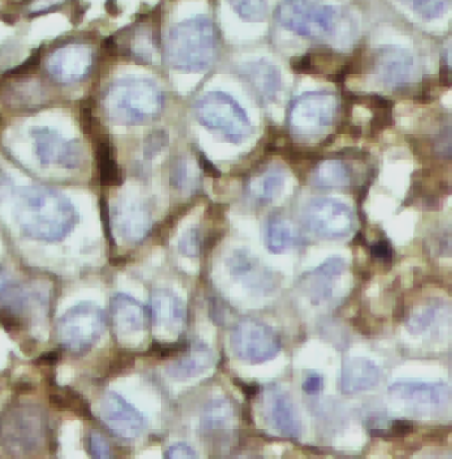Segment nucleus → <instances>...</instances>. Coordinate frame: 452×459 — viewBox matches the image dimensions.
<instances>
[{"label": "nucleus", "instance_id": "f257e3e1", "mask_svg": "<svg viewBox=\"0 0 452 459\" xmlns=\"http://www.w3.org/2000/svg\"><path fill=\"white\" fill-rule=\"evenodd\" d=\"M14 220L25 237L58 242L76 227L78 211L65 195L56 189L29 186L16 193Z\"/></svg>", "mask_w": 452, "mask_h": 459}, {"label": "nucleus", "instance_id": "f03ea898", "mask_svg": "<svg viewBox=\"0 0 452 459\" xmlns=\"http://www.w3.org/2000/svg\"><path fill=\"white\" fill-rule=\"evenodd\" d=\"M278 22L295 36L344 43L353 38L352 18L335 5H320L309 0H286L278 9Z\"/></svg>", "mask_w": 452, "mask_h": 459}, {"label": "nucleus", "instance_id": "7ed1b4c3", "mask_svg": "<svg viewBox=\"0 0 452 459\" xmlns=\"http://www.w3.org/2000/svg\"><path fill=\"white\" fill-rule=\"evenodd\" d=\"M218 52L214 23L209 16H193L171 27L165 41V57L175 71L198 73L213 65Z\"/></svg>", "mask_w": 452, "mask_h": 459}, {"label": "nucleus", "instance_id": "20e7f679", "mask_svg": "<svg viewBox=\"0 0 452 459\" xmlns=\"http://www.w3.org/2000/svg\"><path fill=\"white\" fill-rule=\"evenodd\" d=\"M165 103L160 85L147 78H122L105 94V110L115 122L135 126L161 114Z\"/></svg>", "mask_w": 452, "mask_h": 459}, {"label": "nucleus", "instance_id": "39448f33", "mask_svg": "<svg viewBox=\"0 0 452 459\" xmlns=\"http://www.w3.org/2000/svg\"><path fill=\"white\" fill-rule=\"evenodd\" d=\"M195 115L204 127L231 143L246 140L253 131L251 120L240 103L220 91L202 96L195 105Z\"/></svg>", "mask_w": 452, "mask_h": 459}, {"label": "nucleus", "instance_id": "423d86ee", "mask_svg": "<svg viewBox=\"0 0 452 459\" xmlns=\"http://www.w3.org/2000/svg\"><path fill=\"white\" fill-rule=\"evenodd\" d=\"M338 114V100L335 94L315 91L299 96L288 114V124L299 138L313 140L329 131Z\"/></svg>", "mask_w": 452, "mask_h": 459}, {"label": "nucleus", "instance_id": "0eeeda50", "mask_svg": "<svg viewBox=\"0 0 452 459\" xmlns=\"http://www.w3.org/2000/svg\"><path fill=\"white\" fill-rule=\"evenodd\" d=\"M105 313L100 306L91 302H82L69 307L58 320L56 331L60 343L71 350H85L105 333Z\"/></svg>", "mask_w": 452, "mask_h": 459}, {"label": "nucleus", "instance_id": "6e6552de", "mask_svg": "<svg viewBox=\"0 0 452 459\" xmlns=\"http://www.w3.org/2000/svg\"><path fill=\"white\" fill-rule=\"evenodd\" d=\"M302 223L308 231L320 238L338 240L353 231L355 218L344 202L336 198H313L302 209Z\"/></svg>", "mask_w": 452, "mask_h": 459}, {"label": "nucleus", "instance_id": "1a4fd4ad", "mask_svg": "<svg viewBox=\"0 0 452 459\" xmlns=\"http://www.w3.org/2000/svg\"><path fill=\"white\" fill-rule=\"evenodd\" d=\"M233 353L248 364H262L282 351L280 336L264 322L255 318L240 320L230 338Z\"/></svg>", "mask_w": 452, "mask_h": 459}, {"label": "nucleus", "instance_id": "9d476101", "mask_svg": "<svg viewBox=\"0 0 452 459\" xmlns=\"http://www.w3.org/2000/svg\"><path fill=\"white\" fill-rule=\"evenodd\" d=\"M389 398L406 413L426 417L437 413L448 404L451 389L444 382L399 380L391 384Z\"/></svg>", "mask_w": 452, "mask_h": 459}, {"label": "nucleus", "instance_id": "9b49d317", "mask_svg": "<svg viewBox=\"0 0 452 459\" xmlns=\"http://www.w3.org/2000/svg\"><path fill=\"white\" fill-rule=\"evenodd\" d=\"M34 154L43 167H58L73 170L82 165L83 154L74 140L64 138L54 127H34L30 131Z\"/></svg>", "mask_w": 452, "mask_h": 459}, {"label": "nucleus", "instance_id": "f8f14e48", "mask_svg": "<svg viewBox=\"0 0 452 459\" xmlns=\"http://www.w3.org/2000/svg\"><path fill=\"white\" fill-rule=\"evenodd\" d=\"M112 223L117 233L127 242H140L152 229V207L147 198L127 193L112 207Z\"/></svg>", "mask_w": 452, "mask_h": 459}, {"label": "nucleus", "instance_id": "ddd939ff", "mask_svg": "<svg viewBox=\"0 0 452 459\" xmlns=\"http://www.w3.org/2000/svg\"><path fill=\"white\" fill-rule=\"evenodd\" d=\"M226 267L237 283L258 295H271L280 288V274L246 249L231 251L226 258Z\"/></svg>", "mask_w": 452, "mask_h": 459}, {"label": "nucleus", "instance_id": "4468645a", "mask_svg": "<svg viewBox=\"0 0 452 459\" xmlns=\"http://www.w3.org/2000/svg\"><path fill=\"white\" fill-rule=\"evenodd\" d=\"M92 65V50L83 43H69L60 48H56L54 54H50L45 67L50 73V76L64 83L71 85L87 76Z\"/></svg>", "mask_w": 452, "mask_h": 459}, {"label": "nucleus", "instance_id": "2eb2a0df", "mask_svg": "<svg viewBox=\"0 0 452 459\" xmlns=\"http://www.w3.org/2000/svg\"><path fill=\"white\" fill-rule=\"evenodd\" d=\"M100 415L115 435L126 440H135L145 428L143 415L122 396L105 393L100 402Z\"/></svg>", "mask_w": 452, "mask_h": 459}, {"label": "nucleus", "instance_id": "dca6fc26", "mask_svg": "<svg viewBox=\"0 0 452 459\" xmlns=\"http://www.w3.org/2000/svg\"><path fill=\"white\" fill-rule=\"evenodd\" d=\"M344 271H346V262L343 258L333 256L300 278L299 281L300 291L306 295V299L311 304L315 306L326 304L335 297L339 280L343 278Z\"/></svg>", "mask_w": 452, "mask_h": 459}, {"label": "nucleus", "instance_id": "f3484780", "mask_svg": "<svg viewBox=\"0 0 452 459\" xmlns=\"http://www.w3.org/2000/svg\"><path fill=\"white\" fill-rule=\"evenodd\" d=\"M377 73L389 87H406L419 78V60L403 47H384L377 56Z\"/></svg>", "mask_w": 452, "mask_h": 459}, {"label": "nucleus", "instance_id": "a211bd4d", "mask_svg": "<svg viewBox=\"0 0 452 459\" xmlns=\"http://www.w3.org/2000/svg\"><path fill=\"white\" fill-rule=\"evenodd\" d=\"M237 71L264 103H273L278 100L282 89V78L276 64L267 58H255L242 62Z\"/></svg>", "mask_w": 452, "mask_h": 459}, {"label": "nucleus", "instance_id": "6ab92c4d", "mask_svg": "<svg viewBox=\"0 0 452 459\" xmlns=\"http://www.w3.org/2000/svg\"><path fill=\"white\" fill-rule=\"evenodd\" d=\"M264 411L269 426L282 437L299 438L302 426L297 413V408L280 387H269L264 394Z\"/></svg>", "mask_w": 452, "mask_h": 459}, {"label": "nucleus", "instance_id": "aec40b11", "mask_svg": "<svg viewBox=\"0 0 452 459\" xmlns=\"http://www.w3.org/2000/svg\"><path fill=\"white\" fill-rule=\"evenodd\" d=\"M382 380L380 366L366 357H352L344 360L341 369V391L344 394H361L375 389Z\"/></svg>", "mask_w": 452, "mask_h": 459}, {"label": "nucleus", "instance_id": "412c9836", "mask_svg": "<svg viewBox=\"0 0 452 459\" xmlns=\"http://www.w3.org/2000/svg\"><path fill=\"white\" fill-rule=\"evenodd\" d=\"M452 325V307L448 304L433 302L417 307L406 320V331L412 336L430 338L439 336Z\"/></svg>", "mask_w": 452, "mask_h": 459}, {"label": "nucleus", "instance_id": "4be33fe9", "mask_svg": "<svg viewBox=\"0 0 452 459\" xmlns=\"http://www.w3.org/2000/svg\"><path fill=\"white\" fill-rule=\"evenodd\" d=\"M151 316L156 329L178 334L186 320V306L171 290H156L151 297Z\"/></svg>", "mask_w": 452, "mask_h": 459}, {"label": "nucleus", "instance_id": "5701e85b", "mask_svg": "<svg viewBox=\"0 0 452 459\" xmlns=\"http://www.w3.org/2000/svg\"><path fill=\"white\" fill-rule=\"evenodd\" d=\"M214 364V353L211 346L205 343H195L187 348V351L170 362L167 373L170 378L177 382H186L207 373Z\"/></svg>", "mask_w": 452, "mask_h": 459}, {"label": "nucleus", "instance_id": "b1692460", "mask_svg": "<svg viewBox=\"0 0 452 459\" xmlns=\"http://www.w3.org/2000/svg\"><path fill=\"white\" fill-rule=\"evenodd\" d=\"M113 327L118 334H136L145 329L147 313L145 307L131 295L118 293L112 299L110 306Z\"/></svg>", "mask_w": 452, "mask_h": 459}, {"label": "nucleus", "instance_id": "393cba45", "mask_svg": "<svg viewBox=\"0 0 452 459\" xmlns=\"http://www.w3.org/2000/svg\"><path fill=\"white\" fill-rule=\"evenodd\" d=\"M30 306V293L22 281L0 267V307L9 313H23Z\"/></svg>", "mask_w": 452, "mask_h": 459}, {"label": "nucleus", "instance_id": "a878e982", "mask_svg": "<svg viewBox=\"0 0 452 459\" xmlns=\"http://www.w3.org/2000/svg\"><path fill=\"white\" fill-rule=\"evenodd\" d=\"M286 177L280 169H269L265 172L255 175L248 182V195L258 204L274 202L284 189Z\"/></svg>", "mask_w": 452, "mask_h": 459}, {"label": "nucleus", "instance_id": "bb28decb", "mask_svg": "<svg viewBox=\"0 0 452 459\" xmlns=\"http://www.w3.org/2000/svg\"><path fill=\"white\" fill-rule=\"evenodd\" d=\"M237 410L228 398H214L202 410L200 428L204 431H223L235 426Z\"/></svg>", "mask_w": 452, "mask_h": 459}, {"label": "nucleus", "instance_id": "cd10ccee", "mask_svg": "<svg viewBox=\"0 0 452 459\" xmlns=\"http://www.w3.org/2000/svg\"><path fill=\"white\" fill-rule=\"evenodd\" d=\"M200 169L191 156H178L170 170L171 187L178 193L189 195L200 187Z\"/></svg>", "mask_w": 452, "mask_h": 459}, {"label": "nucleus", "instance_id": "c85d7f7f", "mask_svg": "<svg viewBox=\"0 0 452 459\" xmlns=\"http://www.w3.org/2000/svg\"><path fill=\"white\" fill-rule=\"evenodd\" d=\"M264 238L271 253H284L297 244V231L282 216H273L265 223Z\"/></svg>", "mask_w": 452, "mask_h": 459}, {"label": "nucleus", "instance_id": "c756f323", "mask_svg": "<svg viewBox=\"0 0 452 459\" xmlns=\"http://www.w3.org/2000/svg\"><path fill=\"white\" fill-rule=\"evenodd\" d=\"M422 22H439L449 14L452 0H399Z\"/></svg>", "mask_w": 452, "mask_h": 459}, {"label": "nucleus", "instance_id": "7c9ffc66", "mask_svg": "<svg viewBox=\"0 0 452 459\" xmlns=\"http://www.w3.org/2000/svg\"><path fill=\"white\" fill-rule=\"evenodd\" d=\"M313 178L322 187H341L348 184L350 173L338 160H329L317 169Z\"/></svg>", "mask_w": 452, "mask_h": 459}, {"label": "nucleus", "instance_id": "2f4dec72", "mask_svg": "<svg viewBox=\"0 0 452 459\" xmlns=\"http://www.w3.org/2000/svg\"><path fill=\"white\" fill-rule=\"evenodd\" d=\"M231 9L239 18L246 22H264L267 16V2L265 0H228Z\"/></svg>", "mask_w": 452, "mask_h": 459}, {"label": "nucleus", "instance_id": "473e14b6", "mask_svg": "<svg viewBox=\"0 0 452 459\" xmlns=\"http://www.w3.org/2000/svg\"><path fill=\"white\" fill-rule=\"evenodd\" d=\"M178 251L187 258H196L202 251V233L200 229L186 230L178 238Z\"/></svg>", "mask_w": 452, "mask_h": 459}, {"label": "nucleus", "instance_id": "72a5a7b5", "mask_svg": "<svg viewBox=\"0 0 452 459\" xmlns=\"http://www.w3.org/2000/svg\"><path fill=\"white\" fill-rule=\"evenodd\" d=\"M169 147V136L165 131H154L151 136H147L143 145V158L147 161H152L158 158L165 149Z\"/></svg>", "mask_w": 452, "mask_h": 459}, {"label": "nucleus", "instance_id": "f704fd0d", "mask_svg": "<svg viewBox=\"0 0 452 459\" xmlns=\"http://www.w3.org/2000/svg\"><path fill=\"white\" fill-rule=\"evenodd\" d=\"M87 447H89V455L92 456V459H115L110 444L96 431L89 433Z\"/></svg>", "mask_w": 452, "mask_h": 459}, {"label": "nucleus", "instance_id": "c9c22d12", "mask_svg": "<svg viewBox=\"0 0 452 459\" xmlns=\"http://www.w3.org/2000/svg\"><path fill=\"white\" fill-rule=\"evenodd\" d=\"M131 50H133L135 56L151 60L154 56V47H152V41L149 39V34L135 36V39L131 43Z\"/></svg>", "mask_w": 452, "mask_h": 459}, {"label": "nucleus", "instance_id": "e433bc0d", "mask_svg": "<svg viewBox=\"0 0 452 459\" xmlns=\"http://www.w3.org/2000/svg\"><path fill=\"white\" fill-rule=\"evenodd\" d=\"M165 459H200L196 451L187 444H173L167 449Z\"/></svg>", "mask_w": 452, "mask_h": 459}, {"label": "nucleus", "instance_id": "4c0bfd02", "mask_svg": "<svg viewBox=\"0 0 452 459\" xmlns=\"http://www.w3.org/2000/svg\"><path fill=\"white\" fill-rule=\"evenodd\" d=\"M302 389L309 396L320 394L322 389H324V377L320 373H308L304 382H302Z\"/></svg>", "mask_w": 452, "mask_h": 459}, {"label": "nucleus", "instance_id": "58836bf2", "mask_svg": "<svg viewBox=\"0 0 452 459\" xmlns=\"http://www.w3.org/2000/svg\"><path fill=\"white\" fill-rule=\"evenodd\" d=\"M437 151L444 156L452 158V124H449L437 140Z\"/></svg>", "mask_w": 452, "mask_h": 459}, {"label": "nucleus", "instance_id": "ea45409f", "mask_svg": "<svg viewBox=\"0 0 452 459\" xmlns=\"http://www.w3.org/2000/svg\"><path fill=\"white\" fill-rule=\"evenodd\" d=\"M437 249L440 255L452 256V230H448L440 235V238H437Z\"/></svg>", "mask_w": 452, "mask_h": 459}, {"label": "nucleus", "instance_id": "a19ab883", "mask_svg": "<svg viewBox=\"0 0 452 459\" xmlns=\"http://www.w3.org/2000/svg\"><path fill=\"white\" fill-rule=\"evenodd\" d=\"M5 184H9V175L5 173V170L0 165V186H5Z\"/></svg>", "mask_w": 452, "mask_h": 459}, {"label": "nucleus", "instance_id": "79ce46f5", "mask_svg": "<svg viewBox=\"0 0 452 459\" xmlns=\"http://www.w3.org/2000/svg\"><path fill=\"white\" fill-rule=\"evenodd\" d=\"M446 58H448V64L452 67V43L448 47V52H446Z\"/></svg>", "mask_w": 452, "mask_h": 459}, {"label": "nucleus", "instance_id": "37998d69", "mask_svg": "<svg viewBox=\"0 0 452 459\" xmlns=\"http://www.w3.org/2000/svg\"><path fill=\"white\" fill-rule=\"evenodd\" d=\"M444 459H452V458H444Z\"/></svg>", "mask_w": 452, "mask_h": 459}]
</instances>
